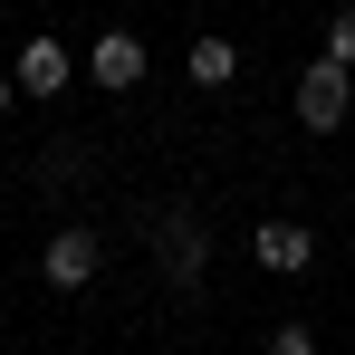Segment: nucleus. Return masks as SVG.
<instances>
[{"label":"nucleus","instance_id":"1a4fd4ad","mask_svg":"<svg viewBox=\"0 0 355 355\" xmlns=\"http://www.w3.org/2000/svg\"><path fill=\"white\" fill-rule=\"evenodd\" d=\"M269 355H317V336H307V327H279V336H269Z\"/></svg>","mask_w":355,"mask_h":355},{"label":"nucleus","instance_id":"0eeeda50","mask_svg":"<svg viewBox=\"0 0 355 355\" xmlns=\"http://www.w3.org/2000/svg\"><path fill=\"white\" fill-rule=\"evenodd\" d=\"M231 67H240V49H231V39H192V77H202V87H221Z\"/></svg>","mask_w":355,"mask_h":355},{"label":"nucleus","instance_id":"f257e3e1","mask_svg":"<svg viewBox=\"0 0 355 355\" xmlns=\"http://www.w3.org/2000/svg\"><path fill=\"white\" fill-rule=\"evenodd\" d=\"M297 116H307V135H336V125H346V67H336V58H307Z\"/></svg>","mask_w":355,"mask_h":355},{"label":"nucleus","instance_id":"423d86ee","mask_svg":"<svg viewBox=\"0 0 355 355\" xmlns=\"http://www.w3.org/2000/svg\"><path fill=\"white\" fill-rule=\"evenodd\" d=\"M87 67H96V87H135V77H144V39H125V29H116V39H96V58H87Z\"/></svg>","mask_w":355,"mask_h":355},{"label":"nucleus","instance_id":"9d476101","mask_svg":"<svg viewBox=\"0 0 355 355\" xmlns=\"http://www.w3.org/2000/svg\"><path fill=\"white\" fill-rule=\"evenodd\" d=\"M0 106H10V87H0Z\"/></svg>","mask_w":355,"mask_h":355},{"label":"nucleus","instance_id":"6e6552de","mask_svg":"<svg viewBox=\"0 0 355 355\" xmlns=\"http://www.w3.org/2000/svg\"><path fill=\"white\" fill-rule=\"evenodd\" d=\"M327 58L355 67V10H336V19H327Z\"/></svg>","mask_w":355,"mask_h":355},{"label":"nucleus","instance_id":"7ed1b4c3","mask_svg":"<svg viewBox=\"0 0 355 355\" xmlns=\"http://www.w3.org/2000/svg\"><path fill=\"white\" fill-rule=\"evenodd\" d=\"M250 250H259V269H279V279H297V269L317 259V240L297 231V221H259V231H250Z\"/></svg>","mask_w":355,"mask_h":355},{"label":"nucleus","instance_id":"f03ea898","mask_svg":"<svg viewBox=\"0 0 355 355\" xmlns=\"http://www.w3.org/2000/svg\"><path fill=\"white\" fill-rule=\"evenodd\" d=\"M154 240H164L173 288H202V259H211V250H202V221H192V211H164V221H154Z\"/></svg>","mask_w":355,"mask_h":355},{"label":"nucleus","instance_id":"39448f33","mask_svg":"<svg viewBox=\"0 0 355 355\" xmlns=\"http://www.w3.org/2000/svg\"><path fill=\"white\" fill-rule=\"evenodd\" d=\"M19 87H29V96H58L67 87V49L58 39H29V49H19Z\"/></svg>","mask_w":355,"mask_h":355},{"label":"nucleus","instance_id":"20e7f679","mask_svg":"<svg viewBox=\"0 0 355 355\" xmlns=\"http://www.w3.org/2000/svg\"><path fill=\"white\" fill-rule=\"evenodd\" d=\"M96 259H106V250H96V231H58V240H49V259H39V269H49L58 288H87V279H96Z\"/></svg>","mask_w":355,"mask_h":355}]
</instances>
